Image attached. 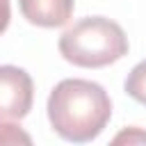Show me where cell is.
<instances>
[{"label": "cell", "mask_w": 146, "mask_h": 146, "mask_svg": "<svg viewBox=\"0 0 146 146\" xmlns=\"http://www.w3.org/2000/svg\"><path fill=\"white\" fill-rule=\"evenodd\" d=\"M34 100V82L30 73L14 64L0 66V123L21 121L30 114Z\"/></svg>", "instance_id": "obj_3"}, {"label": "cell", "mask_w": 146, "mask_h": 146, "mask_svg": "<svg viewBox=\"0 0 146 146\" xmlns=\"http://www.w3.org/2000/svg\"><path fill=\"white\" fill-rule=\"evenodd\" d=\"M9 18H11V7H9V0H0V34L7 30Z\"/></svg>", "instance_id": "obj_8"}, {"label": "cell", "mask_w": 146, "mask_h": 146, "mask_svg": "<svg viewBox=\"0 0 146 146\" xmlns=\"http://www.w3.org/2000/svg\"><path fill=\"white\" fill-rule=\"evenodd\" d=\"M21 14L27 23L39 27H62L73 16L75 0H18Z\"/></svg>", "instance_id": "obj_4"}, {"label": "cell", "mask_w": 146, "mask_h": 146, "mask_svg": "<svg viewBox=\"0 0 146 146\" xmlns=\"http://www.w3.org/2000/svg\"><path fill=\"white\" fill-rule=\"evenodd\" d=\"M14 144H32V137L23 132L18 125L2 121L0 123V146H14Z\"/></svg>", "instance_id": "obj_6"}, {"label": "cell", "mask_w": 146, "mask_h": 146, "mask_svg": "<svg viewBox=\"0 0 146 146\" xmlns=\"http://www.w3.org/2000/svg\"><path fill=\"white\" fill-rule=\"evenodd\" d=\"M121 141H128V144L146 141V132H141L139 128H128V130H123L121 135H116V137H114V144H121Z\"/></svg>", "instance_id": "obj_7"}, {"label": "cell", "mask_w": 146, "mask_h": 146, "mask_svg": "<svg viewBox=\"0 0 146 146\" xmlns=\"http://www.w3.org/2000/svg\"><path fill=\"white\" fill-rule=\"evenodd\" d=\"M123 89H125V94H128L132 100L146 105V59L139 62L137 66H132V71H130L128 78H125Z\"/></svg>", "instance_id": "obj_5"}, {"label": "cell", "mask_w": 146, "mask_h": 146, "mask_svg": "<svg viewBox=\"0 0 146 146\" xmlns=\"http://www.w3.org/2000/svg\"><path fill=\"white\" fill-rule=\"evenodd\" d=\"M59 55L82 68H100L128 55L123 27L105 16H84L59 36Z\"/></svg>", "instance_id": "obj_2"}, {"label": "cell", "mask_w": 146, "mask_h": 146, "mask_svg": "<svg viewBox=\"0 0 146 146\" xmlns=\"http://www.w3.org/2000/svg\"><path fill=\"white\" fill-rule=\"evenodd\" d=\"M46 110L52 130L62 139L84 144L96 139L110 123L112 100L98 82L66 78L50 91Z\"/></svg>", "instance_id": "obj_1"}]
</instances>
